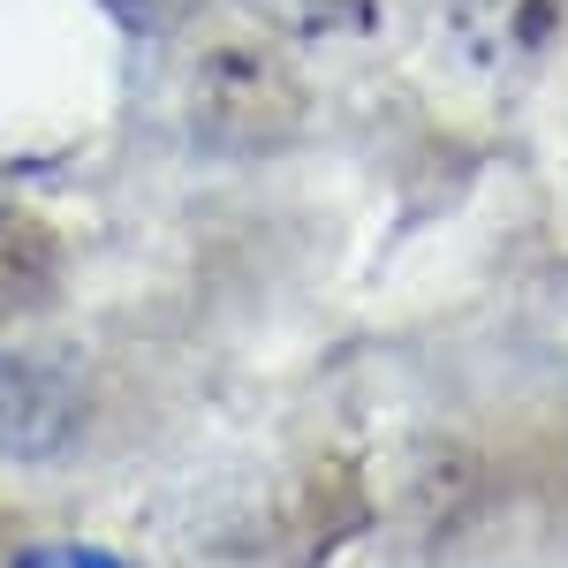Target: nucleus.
I'll return each mask as SVG.
<instances>
[{"label": "nucleus", "mask_w": 568, "mask_h": 568, "mask_svg": "<svg viewBox=\"0 0 568 568\" xmlns=\"http://www.w3.org/2000/svg\"><path fill=\"white\" fill-rule=\"evenodd\" d=\"M304 106H311L304 77L273 45H251V39H220L190 77V136L220 160L281 152L304 130Z\"/></svg>", "instance_id": "f257e3e1"}, {"label": "nucleus", "mask_w": 568, "mask_h": 568, "mask_svg": "<svg viewBox=\"0 0 568 568\" xmlns=\"http://www.w3.org/2000/svg\"><path fill=\"white\" fill-rule=\"evenodd\" d=\"M561 31V0H447V39L478 77L530 69Z\"/></svg>", "instance_id": "f03ea898"}, {"label": "nucleus", "mask_w": 568, "mask_h": 568, "mask_svg": "<svg viewBox=\"0 0 568 568\" xmlns=\"http://www.w3.org/2000/svg\"><path fill=\"white\" fill-rule=\"evenodd\" d=\"M77 425V394L45 364H0V447L8 455H53Z\"/></svg>", "instance_id": "7ed1b4c3"}, {"label": "nucleus", "mask_w": 568, "mask_h": 568, "mask_svg": "<svg viewBox=\"0 0 568 568\" xmlns=\"http://www.w3.org/2000/svg\"><path fill=\"white\" fill-rule=\"evenodd\" d=\"M273 31L288 39H334V31H364L372 23V0H251Z\"/></svg>", "instance_id": "20e7f679"}, {"label": "nucleus", "mask_w": 568, "mask_h": 568, "mask_svg": "<svg viewBox=\"0 0 568 568\" xmlns=\"http://www.w3.org/2000/svg\"><path fill=\"white\" fill-rule=\"evenodd\" d=\"M99 8H106L130 39H175V31L197 16V8H205V0H99Z\"/></svg>", "instance_id": "39448f33"}]
</instances>
